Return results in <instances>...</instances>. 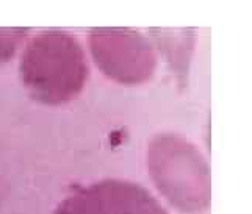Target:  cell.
<instances>
[{"mask_svg":"<svg viewBox=\"0 0 252 214\" xmlns=\"http://www.w3.org/2000/svg\"><path fill=\"white\" fill-rule=\"evenodd\" d=\"M19 72L29 94L46 105H62L79 96L88 79L85 50L63 30H44L25 47Z\"/></svg>","mask_w":252,"mask_h":214,"instance_id":"obj_1","label":"cell"},{"mask_svg":"<svg viewBox=\"0 0 252 214\" xmlns=\"http://www.w3.org/2000/svg\"><path fill=\"white\" fill-rule=\"evenodd\" d=\"M149 172L166 200L185 214H201L212 200L208 162L194 144L176 133L157 134L147 152Z\"/></svg>","mask_w":252,"mask_h":214,"instance_id":"obj_2","label":"cell"},{"mask_svg":"<svg viewBox=\"0 0 252 214\" xmlns=\"http://www.w3.org/2000/svg\"><path fill=\"white\" fill-rule=\"evenodd\" d=\"M90 47L99 69L123 84L149 80L157 67L152 42L132 28H93Z\"/></svg>","mask_w":252,"mask_h":214,"instance_id":"obj_3","label":"cell"},{"mask_svg":"<svg viewBox=\"0 0 252 214\" xmlns=\"http://www.w3.org/2000/svg\"><path fill=\"white\" fill-rule=\"evenodd\" d=\"M55 214H168L143 186L126 180H102L79 187L58 205Z\"/></svg>","mask_w":252,"mask_h":214,"instance_id":"obj_4","label":"cell"},{"mask_svg":"<svg viewBox=\"0 0 252 214\" xmlns=\"http://www.w3.org/2000/svg\"><path fill=\"white\" fill-rule=\"evenodd\" d=\"M151 35L155 38L161 54L166 56L169 66L177 74L179 79H187L189 59L193 55L194 47V28H182V30H163L154 28Z\"/></svg>","mask_w":252,"mask_h":214,"instance_id":"obj_5","label":"cell"},{"mask_svg":"<svg viewBox=\"0 0 252 214\" xmlns=\"http://www.w3.org/2000/svg\"><path fill=\"white\" fill-rule=\"evenodd\" d=\"M27 33L29 28H0V64L14 55Z\"/></svg>","mask_w":252,"mask_h":214,"instance_id":"obj_6","label":"cell"}]
</instances>
